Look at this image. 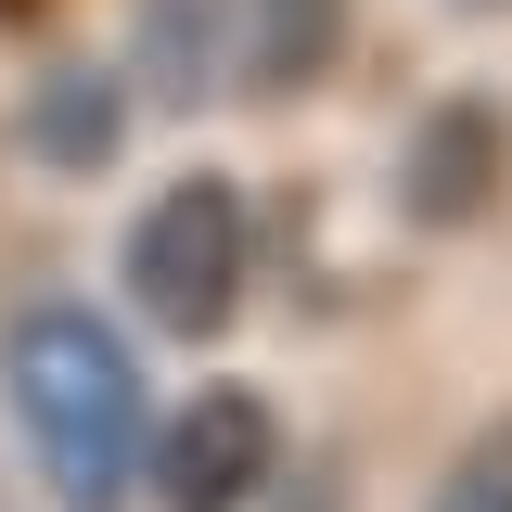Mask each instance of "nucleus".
Returning a JSON list of instances; mask_svg holds the SVG:
<instances>
[{"label":"nucleus","instance_id":"obj_7","mask_svg":"<svg viewBox=\"0 0 512 512\" xmlns=\"http://www.w3.org/2000/svg\"><path fill=\"white\" fill-rule=\"evenodd\" d=\"M333 52H346V0H244V13H231V77H244L256 103L320 90Z\"/></svg>","mask_w":512,"mask_h":512},{"label":"nucleus","instance_id":"obj_1","mask_svg":"<svg viewBox=\"0 0 512 512\" xmlns=\"http://www.w3.org/2000/svg\"><path fill=\"white\" fill-rule=\"evenodd\" d=\"M0 397H13V436L39 461V487L64 512H128L141 500V448H154V397H141V359L103 308L77 295H39L0 333Z\"/></svg>","mask_w":512,"mask_h":512},{"label":"nucleus","instance_id":"obj_4","mask_svg":"<svg viewBox=\"0 0 512 512\" xmlns=\"http://www.w3.org/2000/svg\"><path fill=\"white\" fill-rule=\"evenodd\" d=\"M500 167H512V128L487 90H461L436 116L410 128V154H397V218L410 231H474L487 205H500Z\"/></svg>","mask_w":512,"mask_h":512},{"label":"nucleus","instance_id":"obj_5","mask_svg":"<svg viewBox=\"0 0 512 512\" xmlns=\"http://www.w3.org/2000/svg\"><path fill=\"white\" fill-rule=\"evenodd\" d=\"M231 13H244V0H141V13H128V77H141V103L192 116V103L231 77Z\"/></svg>","mask_w":512,"mask_h":512},{"label":"nucleus","instance_id":"obj_8","mask_svg":"<svg viewBox=\"0 0 512 512\" xmlns=\"http://www.w3.org/2000/svg\"><path fill=\"white\" fill-rule=\"evenodd\" d=\"M423 512H512V410L448 448V474H436V500H423Z\"/></svg>","mask_w":512,"mask_h":512},{"label":"nucleus","instance_id":"obj_6","mask_svg":"<svg viewBox=\"0 0 512 512\" xmlns=\"http://www.w3.org/2000/svg\"><path fill=\"white\" fill-rule=\"evenodd\" d=\"M13 141H26L39 167H64V180L116 167V141H128V77H116V64H52V77L26 90Z\"/></svg>","mask_w":512,"mask_h":512},{"label":"nucleus","instance_id":"obj_9","mask_svg":"<svg viewBox=\"0 0 512 512\" xmlns=\"http://www.w3.org/2000/svg\"><path fill=\"white\" fill-rule=\"evenodd\" d=\"M0 13H39V0H0Z\"/></svg>","mask_w":512,"mask_h":512},{"label":"nucleus","instance_id":"obj_2","mask_svg":"<svg viewBox=\"0 0 512 512\" xmlns=\"http://www.w3.org/2000/svg\"><path fill=\"white\" fill-rule=\"evenodd\" d=\"M128 308L154 320L167 346H205V333H231V308H244V269H256V205L218 167H192V180H167L141 218H128Z\"/></svg>","mask_w":512,"mask_h":512},{"label":"nucleus","instance_id":"obj_3","mask_svg":"<svg viewBox=\"0 0 512 512\" xmlns=\"http://www.w3.org/2000/svg\"><path fill=\"white\" fill-rule=\"evenodd\" d=\"M269 474H282V410H269L256 384H205V397H180V410L154 423V448H141L154 512H244Z\"/></svg>","mask_w":512,"mask_h":512}]
</instances>
